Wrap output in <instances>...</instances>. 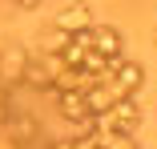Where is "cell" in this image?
<instances>
[{
	"instance_id": "277c9868",
	"label": "cell",
	"mask_w": 157,
	"mask_h": 149,
	"mask_svg": "<svg viewBox=\"0 0 157 149\" xmlns=\"http://www.w3.org/2000/svg\"><path fill=\"white\" fill-rule=\"evenodd\" d=\"M52 24L65 28L69 36L73 32H89V28L97 24V20H93V4H89V0H73V4H65V8L52 16Z\"/></svg>"
},
{
	"instance_id": "6da1fadb",
	"label": "cell",
	"mask_w": 157,
	"mask_h": 149,
	"mask_svg": "<svg viewBox=\"0 0 157 149\" xmlns=\"http://www.w3.org/2000/svg\"><path fill=\"white\" fill-rule=\"evenodd\" d=\"M141 125V105H137V97H121L113 109H105V113H97L93 117V133H101V137H117V133H133Z\"/></svg>"
},
{
	"instance_id": "7a4b0ae2",
	"label": "cell",
	"mask_w": 157,
	"mask_h": 149,
	"mask_svg": "<svg viewBox=\"0 0 157 149\" xmlns=\"http://www.w3.org/2000/svg\"><path fill=\"white\" fill-rule=\"evenodd\" d=\"M48 97L56 101V109H60L65 121H73V125H81V129L93 125V109H89L85 93H77V89H48Z\"/></svg>"
},
{
	"instance_id": "8992f818",
	"label": "cell",
	"mask_w": 157,
	"mask_h": 149,
	"mask_svg": "<svg viewBox=\"0 0 157 149\" xmlns=\"http://www.w3.org/2000/svg\"><path fill=\"white\" fill-rule=\"evenodd\" d=\"M89 36H93V48L101 56H125V40H121V32L113 24H93Z\"/></svg>"
},
{
	"instance_id": "52a82bcc",
	"label": "cell",
	"mask_w": 157,
	"mask_h": 149,
	"mask_svg": "<svg viewBox=\"0 0 157 149\" xmlns=\"http://www.w3.org/2000/svg\"><path fill=\"white\" fill-rule=\"evenodd\" d=\"M12 4H16V8H24V12H28V8H40V4H44V0H12Z\"/></svg>"
},
{
	"instance_id": "5b68a950",
	"label": "cell",
	"mask_w": 157,
	"mask_h": 149,
	"mask_svg": "<svg viewBox=\"0 0 157 149\" xmlns=\"http://www.w3.org/2000/svg\"><path fill=\"white\" fill-rule=\"evenodd\" d=\"M109 81L117 85V93H121V97H137V93H141V85H145V69H141L137 61H129V56H125V61L113 69Z\"/></svg>"
},
{
	"instance_id": "3957f363",
	"label": "cell",
	"mask_w": 157,
	"mask_h": 149,
	"mask_svg": "<svg viewBox=\"0 0 157 149\" xmlns=\"http://www.w3.org/2000/svg\"><path fill=\"white\" fill-rule=\"evenodd\" d=\"M28 56H33L28 44H4V48H0V89H12V85L24 81Z\"/></svg>"
}]
</instances>
